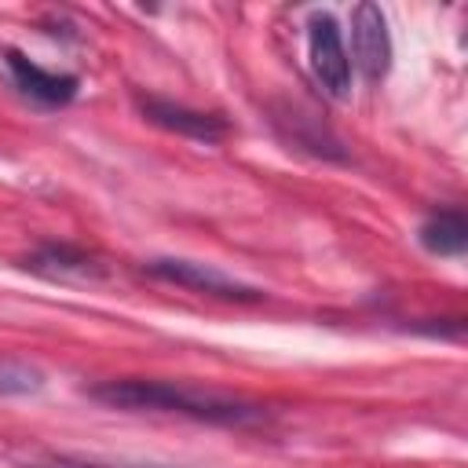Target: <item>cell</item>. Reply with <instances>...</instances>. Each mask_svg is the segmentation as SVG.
Instances as JSON below:
<instances>
[{
	"mask_svg": "<svg viewBox=\"0 0 468 468\" xmlns=\"http://www.w3.org/2000/svg\"><path fill=\"white\" fill-rule=\"evenodd\" d=\"M88 395L113 410H157V413H179V417H194L208 424H245V420L263 417L256 402L208 391L197 384H183V380H143V377L102 380L88 388Z\"/></svg>",
	"mask_w": 468,
	"mask_h": 468,
	"instance_id": "cell-1",
	"label": "cell"
},
{
	"mask_svg": "<svg viewBox=\"0 0 468 468\" xmlns=\"http://www.w3.org/2000/svg\"><path fill=\"white\" fill-rule=\"evenodd\" d=\"M307 66L325 95L344 99L351 91V58H347L336 18L325 11H314L307 18Z\"/></svg>",
	"mask_w": 468,
	"mask_h": 468,
	"instance_id": "cell-2",
	"label": "cell"
},
{
	"mask_svg": "<svg viewBox=\"0 0 468 468\" xmlns=\"http://www.w3.org/2000/svg\"><path fill=\"white\" fill-rule=\"evenodd\" d=\"M143 267L161 282H172V285H183V289H194V292H205V296H223V300H260L263 296L256 285H245L234 274H223L219 267L197 263V260L161 256V260H146Z\"/></svg>",
	"mask_w": 468,
	"mask_h": 468,
	"instance_id": "cell-3",
	"label": "cell"
},
{
	"mask_svg": "<svg viewBox=\"0 0 468 468\" xmlns=\"http://www.w3.org/2000/svg\"><path fill=\"white\" fill-rule=\"evenodd\" d=\"M355 69L377 84L388 77L391 69V33H388V18L377 4H358L351 11V55Z\"/></svg>",
	"mask_w": 468,
	"mask_h": 468,
	"instance_id": "cell-4",
	"label": "cell"
},
{
	"mask_svg": "<svg viewBox=\"0 0 468 468\" xmlns=\"http://www.w3.org/2000/svg\"><path fill=\"white\" fill-rule=\"evenodd\" d=\"M139 110L146 113V121H154L157 128H168L176 135H186V139H201V143H216L227 135V124L223 117L216 113H201V110H186L179 102H168V99H143Z\"/></svg>",
	"mask_w": 468,
	"mask_h": 468,
	"instance_id": "cell-5",
	"label": "cell"
},
{
	"mask_svg": "<svg viewBox=\"0 0 468 468\" xmlns=\"http://www.w3.org/2000/svg\"><path fill=\"white\" fill-rule=\"evenodd\" d=\"M4 62H7V69H11V77H15V84H18L29 99H37V102H44V106H66V102L77 95V77L40 69V66L29 62L22 51H4Z\"/></svg>",
	"mask_w": 468,
	"mask_h": 468,
	"instance_id": "cell-6",
	"label": "cell"
},
{
	"mask_svg": "<svg viewBox=\"0 0 468 468\" xmlns=\"http://www.w3.org/2000/svg\"><path fill=\"white\" fill-rule=\"evenodd\" d=\"M420 245L435 256H461L468 249V219L461 208L431 212L420 223Z\"/></svg>",
	"mask_w": 468,
	"mask_h": 468,
	"instance_id": "cell-7",
	"label": "cell"
},
{
	"mask_svg": "<svg viewBox=\"0 0 468 468\" xmlns=\"http://www.w3.org/2000/svg\"><path fill=\"white\" fill-rule=\"evenodd\" d=\"M26 267H33V271H40L48 278H69V274L84 278V274L95 271V260L88 252L73 249V245H44L40 252H33L26 260Z\"/></svg>",
	"mask_w": 468,
	"mask_h": 468,
	"instance_id": "cell-8",
	"label": "cell"
},
{
	"mask_svg": "<svg viewBox=\"0 0 468 468\" xmlns=\"http://www.w3.org/2000/svg\"><path fill=\"white\" fill-rule=\"evenodd\" d=\"M40 388V373L26 362H15V358H0V399L7 395H29Z\"/></svg>",
	"mask_w": 468,
	"mask_h": 468,
	"instance_id": "cell-9",
	"label": "cell"
},
{
	"mask_svg": "<svg viewBox=\"0 0 468 468\" xmlns=\"http://www.w3.org/2000/svg\"><path fill=\"white\" fill-rule=\"evenodd\" d=\"M80 468H106V464H80Z\"/></svg>",
	"mask_w": 468,
	"mask_h": 468,
	"instance_id": "cell-10",
	"label": "cell"
}]
</instances>
